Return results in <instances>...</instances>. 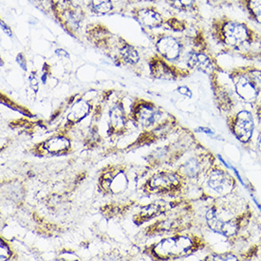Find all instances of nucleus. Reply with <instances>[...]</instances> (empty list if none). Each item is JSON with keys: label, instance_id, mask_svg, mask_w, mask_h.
Masks as SVG:
<instances>
[{"label": "nucleus", "instance_id": "nucleus-1", "mask_svg": "<svg viewBox=\"0 0 261 261\" xmlns=\"http://www.w3.org/2000/svg\"><path fill=\"white\" fill-rule=\"evenodd\" d=\"M85 35L88 41L103 50L118 65L133 66L140 61L137 48L124 37L112 33L110 29L100 22L86 25Z\"/></svg>", "mask_w": 261, "mask_h": 261}, {"label": "nucleus", "instance_id": "nucleus-2", "mask_svg": "<svg viewBox=\"0 0 261 261\" xmlns=\"http://www.w3.org/2000/svg\"><path fill=\"white\" fill-rule=\"evenodd\" d=\"M210 35L215 41L225 47L241 50L260 40V36L246 22L230 18L226 15L215 17L210 22Z\"/></svg>", "mask_w": 261, "mask_h": 261}, {"label": "nucleus", "instance_id": "nucleus-3", "mask_svg": "<svg viewBox=\"0 0 261 261\" xmlns=\"http://www.w3.org/2000/svg\"><path fill=\"white\" fill-rule=\"evenodd\" d=\"M150 32V37L154 41L156 50L160 56L168 62H178L185 55L186 41L184 37L172 35L171 33Z\"/></svg>", "mask_w": 261, "mask_h": 261}, {"label": "nucleus", "instance_id": "nucleus-4", "mask_svg": "<svg viewBox=\"0 0 261 261\" xmlns=\"http://www.w3.org/2000/svg\"><path fill=\"white\" fill-rule=\"evenodd\" d=\"M83 5L68 4L58 10H55L54 14L56 21L69 35H74L83 27L84 21L87 17V9Z\"/></svg>", "mask_w": 261, "mask_h": 261}, {"label": "nucleus", "instance_id": "nucleus-5", "mask_svg": "<svg viewBox=\"0 0 261 261\" xmlns=\"http://www.w3.org/2000/svg\"><path fill=\"white\" fill-rule=\"evenodd\" d=\"M193 248V242L189 238L176 236L161 241L154 248V254L160 258H177L188 254Z\"/></svg>", "mask_w": 261, "mask_h": 261}, {"label": "nucleus", "instance_id": "nucleus-6", "mask_svg": "<svg viewBox=\"0 0 261 261\" xmlns=\"http://www.w3.org/2000/svg\"><path fill=\"white\" fill-rule=\"evenodd\" d=\"M130 14L145 31H156L165 28L166 17L155 5L132 7Z\"/></svg>", "mask_w": 261, "mask_h": 261}, {"label": "nucleus", "instance_id": "nucleus-7", "mask_svg": "<svg viewBox=\"0 0 261 261\" xmlns=\"http://www.w3.org/2000/svg\"><path fill=\"white\" fill-rule=\"evenodd\" d=\"M234 90L239 97L246 103H254L258 98L260 91L256 88L250 76L246 73H239L234 76Z\"/></svg>", "mask_w": 261, "mask_h": 261}, {"label": "nucleus", "instance_id": "nucleus-8", "mask_svg": "<svg viewBox=\"0 0 261 261\" xmlns=\"http://www.w3.org/2000/svg\"><path fill=\"white\" fill-rule=\"evenodd\" d=\"M186 65L189 69L201 71L205 74H212L215 71L213 60L200 49H192L186 55Z\"/></svg>", "mask_w": 261, "mask_h": 261}, {"label": "nucleus", "instance_id": "nucleus-9", "mask_svg": "<svg viewBox=\"0 0 261 261\" xmlns=\"http://www.w3.org/2000/svg\"><path fill=\"white\" fill-rule=\"evenodd\" d=\"M133 113L135 120L144 126H150L155 124L162 116V112L158 108L147 102H139L134 107Z\"/></svg>", "mask_w": 261, "mask_h": 261}, {"label": "nucleus", "instance_id": "nucleus-10", "mask_svg": "<svg viewBox=\"0 0 261 261\" xmlns=\"http://www.w3.org/2000/svg\"><path fill=\"white\" fill-rule=\"evenodd\" d=\"M206 220L209 227L218 234L231 237L234 236L238 231V225L234 220H224L220 219L215 208H211L207 212Z\"/></svg>", "mask_w": 261, "mask_h": 261}, {"label": "nucleus", "instance_id": "nucleus-11", "mask_svg": "<svg viewBox=\"0 0 261 261\" xmlns=\"http://www.w3.org/2000/svg\"><path fill=\"white\" fill-rule=\"evenodd\" d=\"M254 127V119L252 114L246 110L241 111L238 114L234 124V132L237 138L241 142H248L253 135Z\"/></svg>", "mask_w": 261, "mask_h": 261}, {"label": "nucleus", "instance_id": "nucleus-12", "mask_svg": "<svg viewBox=\"0 0 261 261\" xmlns=\"http://www.w3.org/2000/svg\"><path fill=\"white\" fill-rule=\"evenodd\" d=\"M167 62L168 61H166L159 55L152 57L149 66L153 77L164 80H174L179 77L175 70V68L170 66V64Z\"/></svg>", "mask_w": 261, "mask_h": 261}, {"label": "nucleus", "instance_id": "nucleus-13", "mask_svg": "<svg viewBox=\"0 0 261 261\" xmlns=\"http://www.w3.org/2000/svg\"><path fill=\"white\" fill-rule=\"evenodd\" d=\"M208 185L219 194H228L234 187V179L224 171L215 170L209 177Z\"/></svg>", "mask_w": 261, "mask_h": 261}, {"label": "nucleus", "instance_id": "nucleus-14", "mask_svg": "<svg viewBox=\"0 0 261 261\" xmlns=\"http://www.w3.org/2000/svg\"><path fill=\"white\" fill-rule=\"evenodd\" d=\"M166 5L179 14L199 18L201 16L199 0H165Z\"/></svg>", "mask_w": 261, "mask_h": 261}, {"label": "nucleus", "instance_id": "nucleus-15", "mask_svg": "<svg viewBox=\"0 0 261 261\" xmlns=\"http://www.w3.org/2000/svg\"><path fill=\"white\" fill-rule=\"evenodd\" d=\"M85 7L97 16L113 14L116 11L113 0H85Z\"/></svg>", "mask_w": 261, "mask_h": 261}, {"label": "nucleus", "instance_id": "nucleus-16", "mask_svg": "<svg viewBox=\"0 0 261 261\" xmlns=\"http://www.w3.org/2000/svg\"><path fill=\"white\" fill-rule=\"evenodd\" d=\"M251 20L261 26V0H237Z\"/></svg>", "mask_w": 261, "mask_h": 261}, {"label": "nucleus", "instance_id": "nucleus-17", "mask_svg": "<svg viewBox=\"0 0 261 261\" xmlns=\"http://www.w3.org/2000/svg\"><path fill=\"white\" fill-rule=\"evenodd\" d=\"M179 184V179L171 174H160L150 180V186L153 189L170 190Z\"/></svg>", "mask_w": 261, "mask_h": 261}, {"label": "nucleus", "instance_id": "nucleus-18", "mask_svg": "<svg viewBox=\"0 0 261 261\" xmlns=\"http://www.w3.org/2000/svg\"><path fill=\"white\" fill-rule=\"evenodd\" d=\"M110 120L111 127L114 130H122L124 128L126 119H125L124 109L121 105L117 103L110 109Z\"/></svg>", "mask_w": 261, "mask_h": 261}, {"label": "nucleus", "instance_id": "nucleus-19", "mask_svg": "<svg viewBox=\"0 0 261 261\" xmlns=\"http://www.w3.org/2000/svg\"><path fill=\"white\" fill-rule=\"evenodd\" d=\"M90 103H88L85 100H79L77 101L73 107L71 108V110L69 112V122H73V123H77L80 122L84 118L88 115V113L90 112Z\"/></svg>", "mask_w": 261, "mask_h": 261}, {"label": "nucleus", "instance_id": "nucleus-20", "mask_svg": "<svg viewBox=\"0 0 261 261\" xmlns=\"http://www.w3.org/2000/svg\"><path fill=\"white\" fill-rule=\"evenodd\" d=\"M69 145L70 143L67 138L58 136V137L51 138L50 140H48L44 145V147L46 150H48L53 154H60L63 152L67 151L69 149Z\"/></svg>", "mask_w": 261, "mask_h": 261}, {"label": "nucleus", "instance_id": "nucleus-21", "mask_svg": "<svg viewBox=\"0 0 261 261\" xmlns=\"http://www.w3.org/2000/svg\"><path fill=\"white\" fill-rule=\"evenodd\" d=\"M165 28L175 34H182L189 30V24L186 20L180 19L177 16L166 17Z\"/></svg>", "mask_w": 261, "mask_h": 261}, {"label": "nucleus", "instance_id": "nucleus-22", "mask_svg": "<svg viewBox=\"0 0 261 261\" xmlns=\"http://www.w3.org/2000/svg\"><path fill=\"white\" fill-rule=\"evenodd\" d=\"M126 186V179L124 174H119L115 179L110 180V187L111 190L114 193H119L123 191L124 187Z\"/></svg>", "mask_w": 261, "mask_h": 261}, {"label": "nucleus", "instance_id": "nucleus-23", "mask_svg": "<svg viewBox=\"0 0 261 261\" xmlns=\"http://www.w3.org/2000/svg\"><path fill=\"white\" fill-rule=\"evenodd\" d=\"M248 75L252 79L256 88L261 92V70L257 69H252L247 71Z\"/></svg>", "mask_w": 261, "mask_h": 261}, {"label": "nucleus", "instance_id": "nucleus-24", "mask_svg": "<svg viewBox=\"0 0 261 261\" xmlns=\"http://www.w3.org/2000/svg\"><path fill=\"white\" fill-rule=\"evenodd\" d=\"M186 171L190 176H195L199 171V165L196 161H190L186 165Z\"/></svg>", "mask_w": 261, "mask_h": 261}, {"label": "nucleus", "instance_id": "nucleus-25", "mask_svg": "<svg viewBox=\"0 0 261 261\" xmlns=\"http://www.w3.org/2000/svg\"><path fill=\"white\" fill-rule=\"evenodd\" d=\"M0 248H1V260H7L12 255L11 249L6 244V242L3 241H1Z\"/></svg>", "mask_w": 261, "mask_h": 261}, {"label": "nucleus", "instance_id": "nucleus-26", "mask_svg": "<svg viewBox=\"0 0 261 261\" xmlns=\"http://www.w3.org/2000/svg\"><path fill=\"white\" fill-rule=\"evenodd\" d=\"M16 62L21 69L23 70H27V62H26V58L23 54H18V55L16 56Z\"/></svg>", "mask_w": 261, "mask_h": 261}, {"label": "nucleus", "instance_id": "nucleus-27", "mask_svg": "<svg viewBox=\"0 0 261 261\" xmlns=\"http://www.w3.org/2000/svg\"><path fill=\"white\" fill-rule=\"evenodd\" d=\"M0 26H1V30L3 31V33H4V34H6V35H7L8 36H10V37H12V36H13V30H12V28L10 27V26L8 25L6 22L1 20Z\"/></svg>", "mask_w": 261, "mask_h": 261}, {"label": "nucleus", "instance_id": "nucleus-28", "mask_svg": "<svg viewBox=\"0 0 261 261\" xmlns=\"http://www.w3.org/2000/svg\"><path fill=\"white\" fill-rule=\"evenodd\" d=\"M178 91L182 95H186L187 97L192 96L191 90H189L187 87H185V86L184 87H179V89H178Z\"/></svg>", "mask_w": 261, "mask_h": 261}, {"label": "nucleus", "instance_id": "nucleus-29", "mask_svg": "<svg viewBox=\"0 0 261 261\" xmlns=\"http://www.w3.org/2000/svg\"><path fill=\"white\" fill-rule=\"evenodd\" d=\"M30 84H31V86H32L33 90H35V91H37V90H38V81H37L36 77L32 76V77L30 78Z\"/></svg>", "mask_w": 261, "mask_h": 261}, {"label": "nucleus", "instance_id": "nucleus-30", "mask_svg": "<svg viewBox=\"0 0 261 261\" xmlns=\"http://www.w3.org/2000/svg\"><path fill=\"white\" fill-rule=\"evenodd\" d=\"M55 54L58 55V56H60V57H66V58H69V54L66 51V50H64L63 48H58V49H56L55 50Z\"/></svg>", "mask_w": 261, "mask_h": 261}, {"label": "nucleus", "instance_id": "nucleus-31", "mask_svg": "<svg viewBox=\"0 0 261 261\" xmlns=\"http://www.w3.org/2000/svg\"><path fill=\"white\" fill-rule=\"evenodd\" d=\"M257 117H258V120H259L261 124V105L260 107L258 108V110H257Z\"/></svg>", "mask_w": 261, "mask_h": 261}, {"label": "nucleus", "instance_id": "nucleus-32", "mask_svg": "<svg viewBox=\"0 0 261 261\" xmlns=\"http://www.w3.org/2000/svg\"><path fill=\"white\" fill-rule=\"evenodd\" d=\"M258 148H259V151H260L261 153V138L260 140H259V144H258Z\"/></svg>", "mask_w": 261, "mask_h": 261}, {"label": "nucleus", "instance_id": "nucleus-33", "mask_svg": "<svg viewBox=\"0 0 261 261\" xmlns=\"http://www.w3.org/2000/svg\"><path fill=\"white\" fill-rule=\"evenodd\" d=\"M35 1H36V2H41V1H45V0H35ZM48 2V0H47ZM48 4H49V2H48Z\"/></svg>", "mask_w": 261, "mask_h": 261}]
</instances>
